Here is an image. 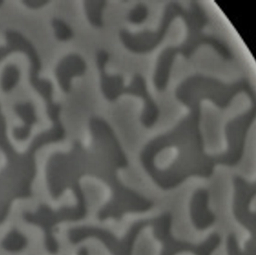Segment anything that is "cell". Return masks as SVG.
I'll use <instances>...</instances> for the list:
<instances>
[{"label":"cell","instance_id":"obj_21","mask_svg":"<svg viewBox=\"0 0 256 255\" xmlns=\"http://www.w3.org/2000/svg\"><path fill=\"white\" fill-rule=\"evenodd\" d=\"M4 1H0V6L4 4Z\"/></svg>","mask_w":256,"mask_h":255},{"label":"cell","instance_id":"obj_16","mask_svg":"<svg viewBox=\"0 0 256 255\" xmlns=\"http://www.w3.org/2000/svg\"><path fill=\"white\" fill-rule=\"evenodd\" d=\"M52 25L54 30V36L60 41H68L74 37V32L62 20L53 18Z\"/></svg>","mask_w":256,"mask_h":255},{"label":"cell","instance_id":"obj_14","mask_svg":"<svg viewBox=\"0 0 256 255\" xmlns=\"http://www.w3.org/2000/svg\"><path fill=\"white\" fill-rule=\"evenodd\" d=\"M20 70L15 64H8L4 68L1 85L4 92H10L20 82Z\"/></svg>","mask_w":256,"mask_h":255},{"label":"cell","instance_id":"obj_6","mask_svg":"<svg viewBox=\"0 0 256 255\" xmlns=\"http://www.w3.org/2000/svg\"><path fill=\"white\" fill-rule=\"evenodd\" d=\"M6 32L10 34L12 38L16 40L18 42L21 43L26 50V52L25 54L28 56V59H30V82L32 86L41 95L46 104L52 103L53 85L50 80L41 79L40 78L42 62L34 46L18 32L11 30H6Z\"/></svg>","mask_w":256,"mask_h":255},{"label":"cell","instance_id":"obj_11","mask_svg":"<svg viewBox=\"0 0 256 255\" xmlns=\"http://www.w3.org/2000/svg\"><path fill=\"white\" fill-rule=\"evenodd\" d=\"M107 5L106 1H84V10L89 22L96 28H102L104 26L103 11Z\"/></svg>","mask_w":256,"mask_h":255},{"label":"cell","instance_id":"obj_19","mask_svg":"<svg viewBox=\"0 0 256 255\" xmlns=\"http://www.w3.org/2000/svg\"><path fill=\"white\" fill-rule=\"evenodd\" d=\"M22 2L23 4L27 6L28 8L37 10V8L44 6V5L48 4L50 2L47 0H46V1H44V0H25V1H22Z\"/></svg>","mask_w":256,"mask_h":255},{"label":"cell","instance_id":"obj_13","mask_svg":"<svg viewBox=\"0 0 256 255\" xmlns=\"http://www.w3.org/2000/svg\"><path fill=\"white\" fill-rule=\"evenodd\" d=\"M2 247L10 252H18L25 249L28 244V240L16 229L12 230L2 240Z\"/></svg>","mask_w":256,"mask_h":255},{"label":"cell","instance_id":"obj_18","mask_svg":"<svg viewBox=\"0 0 256 255\" xmlns=\"http://www.w3.org/2000/svg\"><path fill=\"white\" fill-rule=\"evenodd\" d=\"M32 128L22 126L14 130V136L18 140H26L31 134Z\"/></svg>","mask_w":256,"mask_h":255},{"label":"cell","instance_id":"obj_20","mask_svg":"<svg viewBox=\"0 0 256 255\" xmlns=\"http://www.w3.org/2000/svg\"><path fill=\"white\" fill-rule=\"evenodd\" d=\"M78 255H88V250L86 248H82L78 250Z\"/></svg>","mask_w":256,"mask_h":255},{"label":"cell","instance_id":"obj_5","mask_svg":"<svg viewBox=\"0 0 256 255\" xmlns=\"http://www.w3.org/2000/svg\"><path fill=\"white\" fill-rule=\"evenodd\" d=\"M178 16H181L184 18L186 25L188 26V31L194 28V18L192 14L184 10L178 2H169L165 7L164 14L162 16L159 30L152 34V42L149 46H134L130 42H128L126 38H124L123 36H120V40L126 48L132 52L139 53V54L150 52L160 44L161 42L164 38L171 23L174 21V18Z\"/></svg>","mask_w":256,"mask_h":255},{"label":"cell","instance_id":"obj_2","mask_svg":"<svg viewBox=\"0 0 256 255\" xmlns=\"http://www.w3.org/2000/svg\"><path fill=\"white\" fill-rule=\"evenodd\" d=\"M87 208L76 207H62L58 211H53L46 204H41L36 212H30L23 213V218L30 224L41 228L44 232V244L46 250L52 254L58 252L60 246L53 234V228L62 222H76L83 220L87 216Z\"/></svg>","mask_w":256,"mask_h":255},{"label":"cell","instance_id":"obj_17","mask_svg":"<svg viewBox=\"0 0 256 255\" xmlns=\"http://www.w3.org/2000/svg\"><path fill=\"white\" fill-rule=\"evenodd\" d=\"M148 17V8L142 4H138L128 15V21L134 24H142Z\"/></svg>","mask_w":256,"mask_h":255},{"label":"cell","instance_id":"obj_10","mask_svg":"<svg viewBox=\"0 0 256 255\" xmlns=\"http://www.w3.org/2000/svg\"><path fill=\"white\" fill-rule=\"evenodd\" d=\"M109 54L104 50H100L97 52V66L100 72V88L102 93H107L109 88L113 84L124 83L122 76H109L106 72V63L108 62Z\"/></svg>","mask_w":256,"mask_h":255},{"label":"cell","instance_id":"obj_7","mask_svg":"<svg viewBox=\"0 0 256 255\" xmlns=\"http://www.w3.org/2000/svg\"><path fill=\"white\" fill-rule=\"evenodd\" d=\"M87 64L78 54H71L62 59L54 73L58 82L63 92L68 93L71 90L72 78L74 76H82L86 74Z\"/></svg>","mask_w":256,"mask_h":255},{"label":"cell","instance_id":"obj_1","mask_svg":"<svg viewBox=\"0 0 256 255\" xmlns=\"http://www.w3.org/2000/svg\"><path fill=\"white\" fill-rule=\"evenodd\" d=\"M89 128L90 130V128L96 130L99 144L108 151L117 170L128 167V164H124L120 160L106 134L92 120L89 121ZM108 186L112 190V200L99 212L98 218L100 221H104L109 218L120 221L126 212H144L154 206L153 202L146 200L134 190L124 186L118 178L117 175Z\"/></svg>","mask_w":256,"mask_h":255},{"label":"cell","instance_id":"obj_15","mask_svg":"<svg viewBox=\"0 0 256 255\" xmlns=\"http://www.w3.org/2000/svg\"><path fill=\"white\" fill-rule=\"evenodd\" d=\"M14 109H15L17 115L24 122L23 126L32 128V125L36 123V114L34 105L32 104V102H28L24 104H18L16 105Z\"/></svg>","mask_w":256,"mask_h":255},{"label":"cell","instance_id":"obj_4","mask_svg":"<svg viewBox=\"0 0 256 255\" xmlns=\"http://www.w3.org/2000/svg\"><path fill=\"white\" fill-rule=\"evenodd\" d=\"M150 226L153 227L154 237L162 244L160 255H176L182 252H192L196 255H210L215 246L216 240L214 238L200 246L176 240L171 234L172 216L169 212L150 220Z\"/></svg>","mask_w":256,"mask_h":255},{"label":"cell","instance_id":"obj_9","mask_svg":"<svg viewBox=\"0 0 256 255\" xmlns=\"http://www.w3.org/2000/svg\"><path fill=\"white\" fill-rule=\"evenodd\" d=\"M206 202V192L204 190L196 192L191 202V217L198 228H204L210 223L206 220L204 208Z\"/></svg>","mask_w":256,"mask_h":255},{"label":"cell","instance_id":"obj_3","mask_svg":"<svg viewBox=\"0 0 256 255\" xmlns=\"http://www.w3.org/2000/svg\"><path fill=\"white\" fill-rule=\"evenodd\" d=\"M148 226H150V220L136 222L130 227V230L123 239L118 238L106 229L87 226L70 229L68 236L69 240L73 244L80 243L89 238H94L106 244L112 255H132L134 244L138 234L144 228Z\"/></svg>","mask_w":256,"mask_h":255},{"label":"cell","instance_id":"obj_8","mask_svg":"<svg viewBox=\"0 0 256 255\" xmlns=\"http://www.w3.org/2000/svg\"><path fill=\"white\" fill-rule=\"evenodd\" d=\"M136 76H138V88L142 94L140 98L144 102V108L140 118V121L145 128H150L155 124L159 118V108L148 93L146 90V82L143 76L140 74H136Z\"/></svg>","mask_w":256,"mask_h":255},{"label":"cell","instance_id":"obj_12","mask_svg":"<svg viewBox=\"0 0 256 255\" xmlns=\"http://www.w3.org/2000/svg\"><path fill=\"white\" fill-rule=\"evenodd\" d=\"M90 120L96 126H98L102 130V132L107 136L108 139L110 141L112 146L115 150V152L118 156L120 160L124 164H128V161L126 160V155L124 152L123 150H122V146H120V142L118 140L117 138L115 136L114 132L112 128H110V125L104 120L102 119V118L94 116V118H90Z\"/></svg>","mask_w":256,"mask_h":255}]
</instances>
